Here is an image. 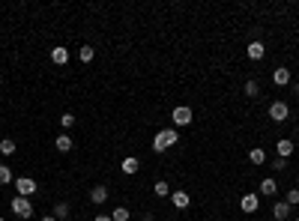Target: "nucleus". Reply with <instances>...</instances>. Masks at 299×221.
<instances>
[{"label":"nucleus","instance_id":"1","mask_svg":"<svg viewBox=\"0 0 299 221\" xmlns=\"http://www.w3.org/2000/svg\"><path fill=\"white\" fill-rule=\"evenodd\" d=\"M173 144H180V134H177V129H162L159 134L153 138V152H165V149H171Z\"/></svg>","mask_w":299,"mask_h":221},{"label":"nucleus","instance_id":"2","mask_svg":"<svg viewBox=\"0 0 299 221\" xmlns=\"http://www.w3.org/2000/svg\"><path fill=\"white\" fill-rule=\"evenodd\" d=\"M171 120H173V129H183V126H191V120H195V114H191V108L180 105V108H173Z\"/></svg>","mask_w":299,"mask_h":221},{"label":"nucleus","instance_id":"3","mask_svg":"<svg viewBox=\"0 0 299 221\" xmlns=\"http://www.w3.org/2000/svg\"><path fill=\"white\" fill-rule=\"evenodd\" d=\"M15 192H18V197H33L36 194V179L33 177H18L15 179Z\"/></svg>","mask_w":299,"mask_h":221},{"label":"nucleus","instance_id":"4","mask_svg":"<svg viewBox=\"0 0 299 221\" xmlns=\"http://www.w3.org/2000/svg\"><path fill=\"white\" fill-rule=\"evenodd\" d=\"M12 212L18 215V218H30V215H33V203H30V197H12Z\"/></svg>","mask_w":299,"mask_h":221},{"label":"nucleus","instance_id":"5","mask_svg":"<svg viewBox=\"0 0 299 221\" xmlns=\"http://www.w3.org/2000/svg\"><path fill=\"white\" fill-rule=\"evenodd\" d=\"M287 114H290V108L284 105V102H272V105H269V120L272 123H284Z\"/></svg>","mask_w":299,"mask_h":221},{"label":"nucleus","instance_id":"6","mask_svg":"<svg viewBox=\"0 0 299 221\" xmlns=\"http://www.w3.org/2000/svg\"><path fill=\"white\" fill-rule=\"evenodd\" d=\"M245 57H249V60H263V57H267V45H263V42H249V45H245Z\"/></svg>","mask_w":299,"mask_h":221},{"label":"nucleus","instance_id":"7","mask_svg":"<svg viewBox=\"0 0 299 221\" xmlns=\"http://www.w3.org/2000/svg\"><path fill=\"white\" fill-rule=\"evenodd\" d=\"M257 203H260V197H257L254 192H245V194L239 197V209H242V212H257Z\"/></svg>","mask_w":299,"mask_h":221},{"label":"nucleus","instance_id":"8","mask_svg":"<svg viewBox=\"0 0 299 221\" xmlns=\"http://www.w3.org/2000/svg\"><path fill=\"white\" fill-rule=\"evenodd\" d=\"M290 215H293V206H290V203H284V200H278L275 206H272V218H275V221H287Z\"/></svg>","mask_w":299,"mask_h":221},{"label":"nucleus","instance_id":"9","mask_svg":"<svg viewBox=\"0 0 299 221\" xmlns=\"http://www.w3.org/2000/svg\"><path fill=\"white\" fill-rule=\"evenodd\" d=\"M120 171L126 174V177H135V174L141 171V162H138L135 156H129V159H123V164H120Z\"/></svg>","mask_w":299,"mask_h":221},{"label":"nucleus","instance_id":"10","mask_svg":"<svg viewBox=\"0 0 299 221\" xmlns=\"http://www.w3.org/2000/svg\"><path fill=\"white\" fill-rule=\"evenodd\" d=\"M171 203H173L177 209H189L191 197H189V192H171Z\"/></svg>","mask_w":299,"mask_h":221},{"label":"nucleus","instance_id":"11","mask_svg":"<svg viewBox=\"0 0 299 221\" xmlns=\"http://www.w3.org/2000/svg\"><path fill=\"white\" fill-rule=\"evenodd\" d=\"M272 81L278 84V87H287V84H290V69H287V66H278V69L272 72Z\"/></svg>","mask_w":299,"mask_h":221},{"label":"nucleus","instance_id":"12","mask_svg":"<svg viewBox=\"0 0 299 221\" xmlns=\"http://www.w3.org/2000/svg\"><path fill=\"white\" fill-rule=\"evenodd\" d=\"M51 60H54L57 66H66L69 63V48H60V45L51 48Z\"/></svg>","mask_w":299,"mask_h":221},{"label":"nucleus","instance_id":"13","mask_svg":"<svg viewBox=\"0 0 299 221\" xmlns=\"http://www.w3.org/2000/svg\"><path fill=\"white\" fill-rule=\"evenodd\" d=\"M293 156V141L290 138H281L278 141V159H290Z\"/></svg>","mask_w":299,"mask_h":221},{"label":"nucleus","instance_id":"14","mask_svg":"<svg viewBox=\"0 0 299 221\" xmlns=\"http://www.w3.org/2000/svg\"><path fill=\"white\" fill-rule=\"evenodd\" d=\"M278 192V182L272 179V177H267V179H260V194H267V197H272Z\"/></svg>","mask_w":299,"mask_h":221},{"label":"nucleus","instance_id":"15","mask_svg":"<svg viewBox=\"0 0 299 221\" xmlns=\"http://www.w3.org/2000/svg\"><path fill=\"white\" fill-rule=\"evenodd\" d=\"M54 147H57L60 152H69L75 144H72V138H69V134H57V138H54Z\"/></svg>","mask_w":299,"mask_h":221},{"label":"nucleus","instance_id":"16","mask_svg":"<svg viewBox=\"0 0 299 221\" xmlns=\"http://www.w3.org/2000/svg\"><path fill=\"white\" fill-rule=\"evenodd\" d=\"M90 200H93V203H105V200H108V189H105V185L90 189Z\"/></svg>","mask_w":299,"mask_h":221},{"label":"nucleus","instance_id":"17","mask_svg":"<svg viewBox=\"0 0 299 221\" xmlns=\"http://www.w3.org/2000/svg\"><path fill=\"white\" fill-rule=\"evenodd\" d=\"M153 194H156V197H171V185H168L165 179H159V182L153 185Z\"/></svg>","mask_w":299,"mask_h":221},{"label":"nucleus","instance_id":"18","mask_svg":"<svg viewBox=\"0 0 299 221\" xmlns=\"http://www.w3.org/2000/svg\"><path fill=\"white\" fill-rule=\"evenodd\" d=\"M93 57H96V51H93L90 45H81V48H78V60H81V63H90Z\"/></svg>","mask_w":299,"mask_h":221},{"label":"nucleus","instance_id":"19","mask_svg":"<svg viewBox=\"0 0 299 221\" xmlns=\"http://www.w3.org/2000/svg\"><path fill=\"white\" fill-rule=\"evenodd\" d=\"M75 123H78V120H75V114H72V111H66V114L60 117V126H63L66 132H69V129H75Z\"/></svg>","mask_w":299,"mask_h":221},{"label":"nucleus","instance_id":"20","mask_svg":"<svg viewBox=\"0 0 299 221\" xmlns=\"http://www.w3.org/2000/svg\"><path fill=\"white\" fill-rule=\"evenodd\" d=\"M51 215H54L57 221H66V218H69V203H57V206H54V212H51Z\"/></svg>","mask_w":299,"mask_h":221},{"label":"nucleus","instance_id":"21","mask_svg":"<svg viewBox=\"0 0 299 221\" xmlns=\"http://www.w3.org/2000/svg\"><path fill=\"white\" fill-rule=\"evenodd\" d=\"M249 162H252V164H263V162H267V152H263V149H257V147H254V149L249 152Z\"/></svg>","mask_w":299,"mask_h":221},{"label":"nucleus","instance_id":"22","mask_svg":"<svg viewBox=\"0 0 299 221\" xmlns=\"http://www.w3.org/2000/svg\"><path fill=\"white\" fill-rule=\"evenodd\" d=\"M132 215H129V209L126 206H117L114 212H111V221H129Z\"/></svg>","mask_w":299,"mask_h":221},{"label":"nucleus","instance_id":"23","mask_svg":"<svg viewBox=\"0 0 299 221\" xmlns=\"http://www.w3.org/2000/svg\"><path fill=\"white\" fill-rule=\"evenodd\" d=\"M0 152H3V159H6V156H12V152H15V141L3 138V141H0Z\"/></svg>","mask_w":299,"mask_h":221},{"label":"nucleus","instance_id":"24","mask_svg":"<svg viewBox=\"0 0 299 221\" xmlns=\"http://www.w3.org/2000/svg\"><path fill=\"white\" fill-rule=\"evenodd\" d=\"M9 182H12V167L0 164V185H9Z\"/></svg>","mask_w":299,"mask_h":221},{"label":"nucleus","instance_id":"25","mask_svg":"<svg viewBox=\"0 0 299 221\" xmlns=\"http://www.w3.org/2000/svg\"><path fill=\"white\" fill-rule=\"evenodd\" d=\"M257 93H260V87H257V81H252V78H249V81H245V96H249V99H254Z\"/></svg>","mask_w":299,"mask_h":221},{"label":"nucleus","instance_id":"26","mask_svg":"<svg viewBox=\"0 0 299 221\" xmlns=\"http://www.w3.org/2000/svg\"><path fill=\"white\" fill-rule=\"evenodd\" d=\"M284 203H290V206H299V189H290L287 197H284Z\"/></svg>","mask_w":299,"mask_h":221},{"label":"nucleus","instance_id":"27","mask_svg":"<svg viewBox=\"0 0 299 221\" xmlns=\"http://www.w3.org/2000/svg\"><path fill=\"white\" fill-rule=\"evenodd\" d=\"M272 167H275V171H284V167H287V159H275Z\"/></svg>","mask_w":299,"mask_h":221},{"label":"nucleus","instance_id":"28","mask_svg":"<svg viewBox=\"0 0 299 221\" xmlns=\"http://www.w3.org/2000/svg\"><path fill=\"white\" fill-rule=\"evenodd\" d=\"M93 221H111V215H96Z\"/></svg>","mask_w":299,"mask_h":221},{"label":"nucleus","instance_id":"29","mask_svg":"<svg viewBox=\"0 0 299 221\" xmlns=\"http://www.w3.org/2000/svg\"><path fill=\"white\" fill-rule=\"evenodd\" d=\"M42 221H57V218L54 215H42Z\"/></svg>","mask_w":299,"mask_h":221},{"label":"nucleus","instance_id":"30","mask_svg":"<svg viewBox=\"0 0 299 221\" xmlns=\"http://www.w3.org/2000/svg\"><path fill=\"white\" fill-rule=\"evenodd\" d=\"M296 96H299V84H296Z\"/></svg>","mask_w":299,"mask_h":221},{"label":"nucleus","instance_id":"31","mask_svg":"<svg viewBox=\"0 0 299 221\" xmlns=\"http://www.w3.org/2000/svg\"><path fill=\"white\" fill-rule=\"evenodd\" d=\"M0 221H6V218H3V215H0Z\"/></svg>","mask_w":299,"mask_h":221},{"label":"nucleus","instance_id":"32","mask_svg":"<svg viewBox=\"0 0 299 221\" xmlns=\"http://www.w3.org/2000/svg\"><path fill=\"white\" fill-rule=\"evenodd\" d=\"M293 221H299V215H296V218H293Z\"/></svg>","mask_w":299,"mask_h":221}]
</instances>
